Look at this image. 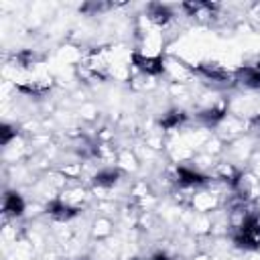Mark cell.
Listing matches in <instances>:
<instances>
[{
  "instance_id": "277c9868",
  "label": "cell",
  "mask_w": 260,
  "mask_h": 260,
  "mask_svg": "<svg viewBox=\"0 0 260 260\" xmlns=\"http://www.w3.org/2000/svg\"><path fill=\"white\" fill-rule=\"evenodd\" d=\"M191 260H211L209 256H205V254H197V256H193Z\"/></svg>"
},
{
  "instance_id": "5b68a950",
  "label": "cell",
  "mask_w": 260,
  "mask_h": 260,
  "mask_svg": "<svg viewBox=\"0 0 260 260\" xmlns=\"http://www.w3.org/2000/svg\"><path fill=\"white\" fill-rule=\"evenodd\" d=\"M232 260H238V258H232Z\"/></svg>"
},
{
  "instance_id": "3957f363",
  "label": "cell",
  "mask_w": 260,
  "mask_h": 260,
  "mask_svg": "<svg viewBox=\"0 0 260 260\" xmlns=\"http://www.w3.org/2000/svg\"><path fill=\"white\" fill-rule=\"evenodd\" d=\"M116 167H118L122 173H134V171L140 167V158L136 156V152H134V150L122 148V150H118Z\"/></svg>"
},
{
  "instance_id": "6da1fadb",
  "label": "cell",
  "mask_w": 260,
  "mask_h": 260,
  "mask_svg": "<svg viewBox=\"0 0 260 260\" xmlns=\"http://www.w3.org/2000/svg\"><path fill=\"white\" fill-rule=\"evenodd\" d=\"M26 209H28V205H26L24 197L18 191H6L4 193V199H2V215H4L6 221L22 217Z\"/></svg>"
},
{
  "instance_id": "7a4b0ae2",
  "label": "cell",
  "mask_w": 260,
  "mask_h": 260,
  "mask_svg": "<svg viewBox=\"0 0 260 260\" xmlns=\"http://www.w3.org/2000/svg\"><path fill=\"white\" fill-rule=\"evenodd\" d=\"M112 234H114V221L106 215H98L91 223V238L98 242H104V240L112 238Z\"/></svg>"
}]
</instances>
